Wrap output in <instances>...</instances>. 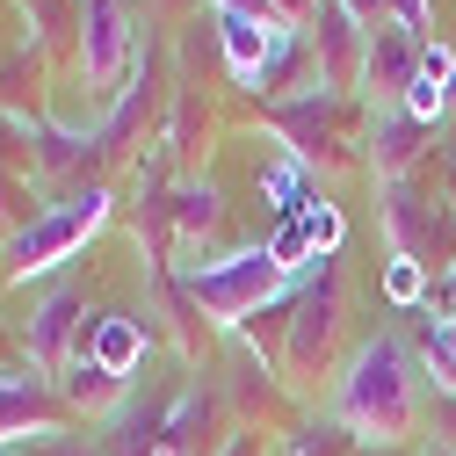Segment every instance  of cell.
I'll use <instances>...</instances> for the list:
<instances>
[{"label": "cell", "mask_w": 456, "mask_h": 456, "mask_svg": "<svg viewBox=\"0 0 456 456\" xmlns=\"http://www.w3.org/2000/svg\"><path fill=\"white\" fill-rule=\"evenodd\" d=\"M297 224H305V240H312L319 261H333L340 240H348V217H340V203H326V196H312V203L297 210Z\"/></svg>", "instance_id": "cell-15"}, {"label": "cell", "mask_w": 456, "mask_h": 456, "mask_svg": "<svg viewBox=\"0 0 456 456\" xmlns=\"http://www.w3.org/2000/svg\"><path fill=\"white\" fill-rule=\"evenodd\" d=\"M275 131L290 138V152L312 167L319 152H333V145H340V94H333V87L312 73V80H305V94L275 102Z\"/></svg>", "instance_id": "cell-8"}, {"label": "cell", "mask_w": 456, "mask_h": 456, "mask_svg": "<svg viewBox=\"0 0 456 456\" xmlns=\"http://www.w3.org/2000/svg\"><path fill=\"white\" fill-rule=\"evenodd\" d=\"M413 413H420L413 355L398 348L391 333H370L362 348L340 362V377H333V420L348 428L355 442H406Z\"/></svg>", "instance_id": "cell-1"}, {"label": "cell", "mask_w": 456, "mask_h": 456, "mask_svg": "<svg viewBox=\"0 0 456 456\" xmlns=\"http://www.w3.org/2000/svg\"><path fill=\"white\" fill-rule=\"evenodd\" d=\"M449 102H456V73H449Z\"/></svg>", "instance_id": "cell-23"}, {"label": "cell", "mask_w": 456, "mask_h": 456, "mask_svg": "<svg viewBox=\"0 0 456 456\" xmlns=\"http://www.w3.org/2000/svg\"><path fill=\"white\" fill-rule=\"evenodd\" d=\"M109 224V196L102 189H87V196H73V203H59V210H44L37 224H22V232L8 240V261H15V282H29V275H51V268H66L94 232Z\"/></svg>", "instance_id": "cell-3"}, {"label": "cell", "mask_w": 456, "mask_h": 456, "mask_svg": "<svg viewBox=\"0 0 456 456\" xmlns=\"http://www.w3.org/2000/svg\"><path fill=\"white\" fill-rule=\"evenodd\" d=\"M182 290H189V305L210 319V326H247L261 305H275L282 290H290V268H282L268 247H247V254H224V261H196L189 275H182Z\"/></svg>", "instance_id": "cell-2"}, {"label": "cell", "mask_w": 456, "mask_h": 456, "mask_svg": "<svg viewBox=\"0 0 456 456\" xmlns=\"http://www.w3.org/2000/svg\"><path fill=\"white\" fill-rule=\"evenodd\" d=\"M340 8H348L362 29H377V22H384V0H340Z\"/></svg>", "instance_id": "cell-21"}, {"label": "cell", "mask_w": 456, "mask_h": 456, "mask_svg": "<svg viewBox=\"0 0 456 456\" xmlns=\"http://www.w3.org/2000/svg\"><path fill=\"white\" fill-rule=\"evenodd\" d=\"M420 37L413 29H398V22H377L370 29V51H362V87H370V102L377 109H398L406 102V87L420 80Z\"/></svg>", "instance_id": "cell-7"}, {"label": "cell", "mask_w": 456, "mask_h": 456, "mask_svg": "<svg viewBox=\"0 0 456 456\" xmlns=\"http://www.w3.org/2000/svg\"><path fill=\"white\" fill-rule=\"evenodd\" d=\"M59 398L73 413H117V406H131V377H117V370H102L87 348L59 370Z\"/></svg>", "instance_id": "cell-11"}, {"label": "cell", "mask_w": 456, "mask_h": 456, "mask_svg": "<svg viewBox=\"0 0 456 456\" xmlns=\"http://www.w3.org/2000/svg\"><path fill=\"white\" fill-rule=\"evenodd\" d=\"M131 59H138V37H131L124 0H80V73H87V87L117 94Z\"/></svg>", "instance_id": "cell-4"}, {"label": "cell", "mask_w": 456, "mask_h": 456, "mask_svg": "<svg viewBox=\"0 0 456 456\" xmlns=\"http://www.w3.org/2000/svg\"><path fill=\"white\" fill-rule=\"evenodd\" d=\"M59 435V406H51L44 377H8L0 370V449L8 442H44Z\"/></svg>", "instance_id": "cell-10"}, {"label": "cell", "mask_w": 456, "mask_h": 456, "mask_svg": "<svg viewBox=\"0 0 456 456\" xmlns=\"http://www.w3.org/2000/svg\"><path fill=\"white\" fill-rule=\"evenodd\" d=\"M384 240H391V254H413V261H428L442 240H449V217L435 210V196H420L413 182H384Z\"/></svg>", "instance_id": "cell-9"}, {"label": "cell", "mask_w": 456, "mask_h": 456, "mask_svg": "<svg viewBox=\"0 0 456 456\" xmlns=\"http://www.w3.org/2000/svg\"><path fill=\"white\" fill-rule=\"evenodd\" d=\"M261 196L275 203V217H297V210H305V203L319 196V189H312V167H305L297 152L268 159V167H261Z\"/></svg>", "instance_id": "cell-14"}, {"label": "cell", "mask_w": 456, "mask_h": 456, "mask_svg": "<svg viewBox=\"0 0 456 456\" xmlns=\"http://www.w3.org/2000/svg\"><path fill=\"white\" fill-rule=\"evenodd\" d=\"M80 312H87V297L73 290V282H59V290L29 312L22 348H29V370H37V377H59V370L80 355V340H87V326H94V319H80Z\"/></svg>", "instance_id": "cell-5"}, {"label": "cell", "mask_w": 456, "mask_h": 456, "mask_svg": "<svg viewBox=\"0 0 456 456\" xmlns=\"http://www.w3.org/2000/svg\"><path fill=\"white\" fill-rule=\"evenodd\" d=\"M384 22H398V29H413V37L428 44V29H435V8H428V0H384Z\"/></svg>", "instance_id": "cell-19"}, {"label": "cell", "mask_w": 456, "mask_h": 456, "mask_svg": "<svg viewBox=\"0 0 456 456\" xmlns=\"http://www.w3.org/2000/svg\"><path fill=\"white\" fill-rule=\"evenodd\" d=\"M333 319H340V290H333V268L319 261L305 275V297H297V319L282 333V370L290 377H312L326 362V340H333Z\"/></svg>", "instance_id": "cell-6"}, {"label": "cell", "mask_w": 456, "mask_h": 456, "mask_svg": "<svg viewBox=\"0 0 456 456\" xmlns=\"http://www.w3.org/2000/svg\"><path fill=\"white\" fill-rule=\"evenodd\" d=\"M80 348H87L102 370L131 377V370H138V355H145V326H138L131 312H102V319L87 326V340H80Z\"/></svg>", "instance_id": "cell-13"}, {"label": "cell", "mask_w": 456, "mask_h": 456, "mask_svg": "<svg viewBox=\"0 0 456 456\" xmlns=\"http://www.w3.org/2000/svg\"><path fill=\"white\" fill-rule=\"evenodd\" d=\"M175 224H182V240L210 232V224H217V189H210V182H203V189H182V196H175Z\"/></svg>", "instance_id": "cell-17"}, {"label": "cell", "mask_w": 456, "mask_h": 456, "mask_svg": "<svg viewBox=\"0 0 456 456\" xmlns=\"http://www.w3.org/2000/svg\"><path fill=\"white\" fill-rule=\"evenodd\" d=\"M384 297H391V305H428V261L391 254V261H384Z\"/></svg>", "instance_id": "cell-16"}, {"label": "cell", "mask_w": 456, "mask_h": 456, "mask_svg": "<svg viewBox=\"0 0 456 456\" xmlns=\"http://www.w3.org/2000/svg\"><path fill=\"white\" fill-rule=\"evenodd\" d=\"M348 428L340 420H312V428H297V442H290V456H348Z\"/></svg>", "instance_id": "cell-18"}, {"label": "cell", "mask_w": 456, "mask_h": 456, "mask_svg": "<svg viewBox=\"0 0 456 456\" xmlns=\"http://www.w3.org/2000/svg\"><path fill=\"white\" fill-rule=\"evenodd\" d=\"M145 456H182V449H175V442H152V449H145Z\"/></svg>", "instance_id": "cell-22"}, {"label": "cell", "mask_w": 456, "mask_h": 456, "mask_svg": "<svg viewBox=\"0 0 456 456\" xmlns=\"http://www.w3.org/2000/svg\"><path fill=\"white\" fill-rule=\"evenodd\" d=\"M420 131L406 109H377V124H370V159H377V175L384 182H406V167L420 159Z\"/></svg>", "instance_id": "cell-12"}, {"label": "cell", "mask_w": 456, "mask_h": 456, "mask_svg": "<svg viewBox=\"0 0 456 456\" xmlns=\"http://www.w3.org/2000/svg\"><path fill=\"white\" fill-rule=\"evenodd\" d=\"M449 333H456V319H449Z\"/></svg>", "instance_id": "cell-24"}, {"label": "cell", "mask_w": 456, "mask_h": 456, "mask_svg": "<svg viewBox=\"0 0 456 456\" xmlns=\"http://www.w3.org/2000/svg\"><path fill=\"white\" fill-rule=\"evenodd\" d=\"M275 8H282V22H319L326 0H275Z\"/></svg>", "instance_id": "cell-20"}]
</instances>
